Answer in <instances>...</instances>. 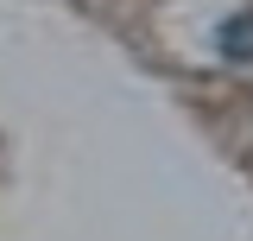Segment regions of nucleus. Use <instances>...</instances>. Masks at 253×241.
Masks as SVG:
<instances>
[{
	"label": "nucleus",
	"instance_id": "f257e3e1",
	"mask_svg": "<svg viewBox=\"0 0 253 241\" xmlns=\"http://www.w3.org/2000/svg\"><path fill=\"white\" fill-rule=\"evenodd\" d=\"M221 58H234V63H253V6L247 13H234V19H221Z\"/></svg>",
	"mask_w": 253,
	"mask_h": 241
}]
</instances>
